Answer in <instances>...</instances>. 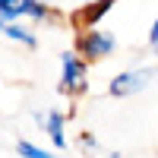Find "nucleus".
I'll use <instances>...</instances> for the list:
<instances>
[{"instance_id": "obj_2", "label": "nucleus", "mask_w": 158, "mask_h": 158, "mask_svg": "<svg viewBox=\"0 0 158 158\" xmlns=\"http://www.w3.org/2000/svg\"><path fill=\"white\" fill-rule=\"evenodd\" d=\"M85 89H89V63L79 60L73 51L60 54V92L76 98V95H82Z\"/></svg>"}, {"instance_id": "obj_1", "label": "nucleus", "mask_w": 158, "mask_h": 158, "mask_svg": "<svg viewBox=\"0 0 158 158\" xmlns=\"http://www.w3.org/2000/svg\"><path fill=\"white\" fill-rule=\"evenodd\" d=\"M114 51H117V38H114V32L95 25V29H82V32H79V38H76V51H73V54H76L79 60H85V63H101V60H108Z\"/></svg>"}, {"instance_id": "obj_8", "label": "nucleus", "mask_w": 158, "mask_h": 158, "mask_svg": "<svg viewBox=\"0 0 158 158\" xmlns=\"http://www.w3.org/2000/svg\"><path fill=\"white\" fill-rule=\"evenodd\" d=\"M16 152H19V158H60V155H54V152L38 149L35 142H19V146H16Z\"/></svg>"}, {"instance_id": "obj_4", "label": "nucleus", "mask_w": 158, "mask_h": 158, "mask_svg": "<svg viewBox=\"0 0 158 158\" xmlns=\"http://www.w3.org/2000/svg\"><path fill=\"white\" fill-rule=\"evenodd\" d=\"M155 76V67H142V70H127V73H117L111 79L108 92L114 98H127V95H136V92H142Z\"/></svg>"}, {"instance_id": "obj_5", "label": "nucleus", "mask_w": 158, "mask_h": 158, "mask_svg": "<svg viewBox=\"0 0 158 158\" xmlns=\"http://www.w3.org/2000/svg\"><path fill=\"white\" fill-rule=\"evenodd\" d=\"M35 120L41 123V130L48 133V139L54 142L57 149H67V117H63L60 111H48V114H38Z\"/></svg>"}, {"instance_id": "obj_3", "label": "nucleus", "mask_w": 158, "mask_h": 158, "mask_svg": "<svg viewBox=\"0 0 158 158\" xmlns=\"http://www.w3.org/2000/svg\"><path fill=\"white\" fill-rule=\"evenodd\" d=\"M54 13L41 0H0V19L3 22H19V19H32V22H48Z\"/></svg>"}, {"instance_id": "obj_9", "label": "nucleus", "mask_w": 158, "mask_h": 158, "mask_svg": "<svg viewBox=\"0 0 158 158\" xmlns=\"http://www.w3.org/2000/svg\"><path fill=\"white\" fill-rule=\"evenodd\" d=\"M155 44H158V22H152V29H149V48L155 51Z\"/></svg>"}, {"instance_id": "obj_6", "label": "nucleus", "mask_w": 158, "mask_h": 158, "mask_svg": "<svg viewBox=\"0 0 158 158\" xmlns=\"http://www.w3.org/2000/svg\"><path fill=\"white\" fill-rule=\"evenodd\" d=\"M114 3H117V0H89V3L76 13V25H79V29H95V25L111 13Z\"/></svg>"}, {"instance_id": "obj_12", "label": "nucleus", "mask_w": 158, "mask_h": 158, "mask_svg": "<svg viewBox=\"0 0 158 158\" xmlns=\"http://www.w3.org/2000/svg\"><path fill=\"white\" fill-rule=\"evenodd\" d=\"M85 3H89V0H85Z\"/></svg>"}, {"instance_id": "obj_10", "label": "nucleus", "mask_w": 158, "mask_h": 158, "mask_svg": "<svg viewBox=\"0 0 158 158\" xmlns=\"http://www.w3.org/2000/svg\"><path fill=\"white\" fill-rule=\"evenodd\" d=\"M82 146H85V149H98V142H95V139H92V136L85 133V136H82Z\"/></svg>"}, {"instance_id": "obj_11", "label": "nucleus", "mask_w": 158, "mask_h": 158, "mask_svg": "<svg viewBox=\"0 0 158 158\" xmlns=\"http://www.w3.org/2000/svg\"><path fill=\"white\" fill-rule=\"evenodd\" d=\"M3 25H6V22H3V19H0V29H3Z\"/></svg>"}, {"instance_id": "obj_7", "label": "nucleus", "mask_w": 158, "mask_h": 158, "mask_svg": "<svg viewBox=\"0 0 158 158\" xmlns=\"http://www.w3.org/2000/svg\"><path fill=\"white\" fill-rule=\"evenodd\" d=\"M0 32H3V35L10 38V41H19L22 48H35V44H38L35 32L29 29V25H22V22H6V25H3Z\"/></svg>"}]
</instances>
